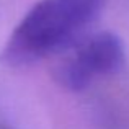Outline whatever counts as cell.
<instances>
[{
    "label": "cell",
    "instance_id": "6da1fadb",
    "mask_svg": "<svg viewBox=\"0 0 129 129\" xmlns=\"http://www.w3.org/2000/svg\"><path fill=\"white\" fill-rule=\"evenodd\" d=\"M105 0H38L8 36L3 64L25 67L72 47L98 20Z\"/></svg>",
    "mask_w": 129,
    "mask_h": 129
},
{
    "label": "cell",
    "instance_id": "7a4b0ae2",
    "mask_svg": "<svg viewBox=\"0 0 129 129\" xmlns=\"http://www.w3.org/2000/svg\"><path fill=\"white\" fill-rule=\"evenodd\" d=\"M74 46L56 70L57 82L69 91H82L98 77L119 72L126 60L123 41L111 31L82 38Z\"/></svg>",
    "mask_w": 129,
    "mask_h": 129
}]
</instances>
